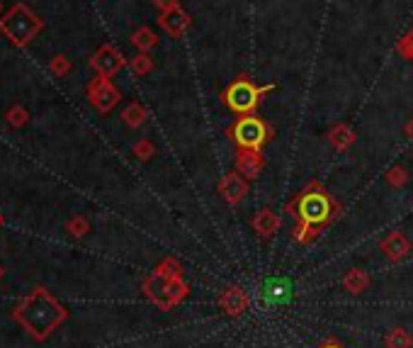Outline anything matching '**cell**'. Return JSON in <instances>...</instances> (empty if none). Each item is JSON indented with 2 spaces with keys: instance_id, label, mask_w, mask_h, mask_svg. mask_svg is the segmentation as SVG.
<instances>
[{
  "instance_id": "cell-1",
  "label": "cell",
  "mask_w": 413,
  "mask_h": 348,
  "mask_svg": "<svg viewBox=\"0 0 413 348\" xmlns=\"http://www.w3.org/2000/svg\"><path fill=\"white\" fill-rule=\"evenodd\" d=\"M42 30H44V20L25 3H15L6 15L0 17V32L6 35V40L12 46H20V49L32 44V40H37Z\"/></svg>"
},
{
  "instance_id": "cell-2",
  "label": "cell",
  "mask_w": 413,
  "mask_h": 348,
  "mask_svg": "<svg viewBox=\"0 0 413 348\" xmlns=\"http://www.w3.org/2000/svg\"><path fill=\"white\" fill-rule=\"evenodd\" d=\"M268 90H273V85H268V88H255V85L248 83V80H236V83L229 85V90L224 93V100L234 112L250 114L255 107H258L260 95L268 93Z\"/></svg>"
},
{
  "instance_id": "cell-3",
  "label": "cell",
  "mask_w": 413,
  "mask_h": 348,
  "mask_svg": "<svg viewBox=\"0 0 413 348\" xmlns=\"http://www.w3.org/2000/svg\"><path fill=\"white\" fill-rule=\"evenodd\" d=\"M88 100L100 110V112H110V110L120 103V90L112 85L110 78L98 76V78H93L88 85Z\"/></svg>"
},
{
  "instance_id": "cell-4",
  "label": "cell",
  "mask_w": 413,
  "mask_h": 348,
  "mask_svg": "<svg viewBox=\"0 0 413 348\" xmlns=\"http://www.w3.org/2000/svg\"><path fill=\"white\" fill-rule=\"evenodd\" d=\"M234 139L244 149H258L265 141V125L258 117H241L234 127Z\"/></svg>"
},
{
  "instance_id": "cell-5",
  "label": "cell",
  "mask_w": 413,
  "mask_h": 348,
  "mask_svg": "<svg viewBox=\"0 0 413 348\" xmlns=\"http://www.w3.org/2000/svg\"><path fill=\"white\" fill-rule=\"evenodd\" d=\"M90 66H93V71L98 76L112 78V76H115L117 71L125 66V59H122V54L115 49V46L105 44V46H100V49L93 54V59H90Z\"/></svg>"
},
{
  "instance_id": "cell-6",
  "label": "cell",
  "mask_w": 413,
  "mask_h": 348,
  "mask_svg": "<svg viewBox=\"0 0 413 348\" xmlns=\"http://www.w3.org/2000/svg\"><path fill=\"white\" fill-rule=\"evenodd\" d=\"M329 209L331 205L324 195H306V198L302 200V205H299V214H302V219L309 224L324 222V219L329 217Z\"/></svg>"
},
{
  "instance_id": "cell-7",
  "label": "cell",
  "mask_w": 413,
  "mask_h": 348,
  "mask_svg": "<svg viewBox=\"0 0 413 348\" xmlns=\"http://www.w3.org/2000/svg\"><path fill=\"white\" fill-rule=\"evenodd\" d=\"M292 293H294V288L287 278H270L268 283H265V290H263L265 299H268L270 304L289 302V299H292Z\"/></svg>"
},
{
  "instance_id": "cell-8",
  "label": "cell",
  "mask_w": 413,
  "mask_h": 348,
  "mask_svg": "<svg viewBox=\"0 0 413 348\" xmlns=\"http://www.w3.org/2000/svg\"><path fill=\"white\" fill-rule=\"evenodd\" d=\"M187 15H185L183 10H168V12H163V17H160V27H163L168 35H173V37H180L185 32V27H187Z\"/></svg>"
},
{
  "instance_id": "cell-9",
  "label": "cell",
  "mask_w": 413,
  "mask_h": 348,
  "mask_svg": "<svg viewBox=\"0 0 413 348\" xmlns=\"http://www.w3.org/2000/svg\"><path fill=\"white\" fill-rule=\"evenodd\" d=\"M221 193L226 195L229 202H239V200L246 195V183L239 178V175H229V178L221 183Z\"/></svg>"
},
{
  "instance_id": "cell-10",
  "label": "cell",
  "mask_w": 413,
  "mask_h": 348,
  "mask_svg": "<svg viewBox=\"0 0 413 348\" xmlns=\"http://www.w3.org/2000/svg\"><path fill=\"white\" fill-rule=\"evenodd\" d=\"M277 217H275L270 209H263V212L258 214V217L253 219V227H255V232H258L260 236H270V234H275V229H277Z\"/></svg>"
},
{
  "instance_id": "cell-11",
  "label": "cell",
  "mask_w": 413,
  "mask_h": 348,
  "mask_svg": "<svg viewBox=\"0 0 413 348\" xmlns=\"http://www.w3.org/2000/svg\"><path fill=\"white\" fill-rule=\"evenodd\" d=\"M239 168H241V173H244L246 178H255V175H258L260 159H258V154H255V149H246L244 154H241Z\"/></svg>"
},
{
  "instance_id": "cell-12",
  "label": "cell",
  "mask_w": 413,
  "mask_h": 348,
  "mask_svg": "<svg viewBox=\"0 0 413 348\" xmlns=\"http://www.w3.org/2000/svg\"><path fill=\"white\" fill-rule=\"evenodd\" d=\"M382 249L387 251V256H394V259H401V256L408 251V241L403 239L401 234H392V236H389V239L382 244Z\"/></svg>"
},
{
  "instance_id": "cell-13",
  "label": "cell",
  "mask_w": 413,
  "mask_h": 348,
  "mask_svg": "<svg viewBox=\"0 0 413 348\" xmlns=\"http://www.w3.org/2000/svg\"><path fill=\"white\" fill-rule=\"evenodd\" d=\"M49 71H51V76H56V78H66V76L73 71V64H71L68 56L56 54L54 59L49 61Z\"/></svg>"
},
{
  "instance_id": "cell-14",
  "label": "cell",
  "mask_w": 413,
  "mask_h": 348,
  "mask_svg": "<svg viewBox=\"0 0 413 348\" xmlns=\"http://www.w3.org/2000/svg\"><path fill=\"white\" fill-rule=\"evenodd\" d=\"M131 42H134L136 49L149 51V49H154V46H156V35L149 30V27H141L139 32H134V37H131Z\"/></svg>"
},
{
  "instance_id": "cell-15",
  "label": "cell",
  "mask_w": 413,
  "mask_h": 348,
  "mask_svg": "<svg viewBox=\"0 0 413 348\" xmlns=\"http://www.w3.org/2000/svg\"><path fill=\"white\" fill-rule=\"evenodd\" d=\"M122 117H125V122L129 127H139V125H144V120H146V110L141 107L139 103H131L129 107L125 110V114H122Z\"/></svg>"
},
{
  "instance_id": "cell-16",
  "label": "cell",
  "mask_w": 413,
  "mask_h": 348,
  "mask_svg": "<svg viewBox=\"0 0 413 348\" xmlns=\"http://www.w3.org/2000/svg\"><path fill=\"white\" fill-rule=\"evenodd\" d=\"M6 120L10 127H25L27 122H30V112H27V107H22V105H15V107L8 110Z\"/></svg>"
},
{
  "instance_id": "cell-17",
  "label": "cell",
  "mask_w": 413,
  "mask_h": 348,
  "mask_svg": "<svg viewBox=\"0 0 413 348\" xmlns=\"http://www.w3.org/2000/svg\"><path fill=\"white\" fill-rule=\"evenodd\" d=\"M151 66H154V64H151V59H149V56H146V54H139L134 61H131V69H134V73H139V76L149 73Z\"/></svg>"
},
{
  "instance_id": "cell-18",
  "label": "cell",
  "mask_w": 413,
  "mask_h": 348,
  "mask_svg": "<svg viewBox=\"0 0 413 348\" xmlns=\"http://www.w3.org/2000/svg\"><path fill=\"white\" fill-rule=\"evenodd\" d=\"M365 283V278L360 275V270H353V275L348 278V288H353V290H360V285Z\"/></svg>"
},
{
  "instance_id": "cell-19",
  "label": "cell",
  "mask_w": 413,
  "mask_h": 348,
  "mask_svg": "<svg viewBox=\"0 0 413 348\" xmlns=\"http://www.w3.org/2000/svg\"><path fill=\"white\" fill-rule=\"evenodd\" d=\"M154 3H156V8H160L163 12L175 10V8H178V3H175V0H154Z\"/></svg>"
},
{
  "instance_id": "cell-20",
  "label": "cell",
  "mask_w": 413,
  "mask_h": 348,
  "mask_svg": "<svg viewBox=\"0 0 413 348\" xmlns=\"http://www.w3.org/2000/svg\"><path fill=\"white\" fill-rule=\"evenodd\" d=\"M0 17H3V3H0Z\"/></svg>"
}]
</instances>
